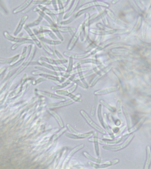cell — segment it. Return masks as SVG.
<instances>
[{
    "instance_id": "cell-13",
    "label": "cell",
    "mask_w": 151,
    "mask_h": 169,
    "mask_svg": "<svg viewBox=\"0 0 151 169\" xmlns=\"http://www.w3.org/2000/svg\"><path fill=\"white\" fill-rule=\"evenodd\" d=\"M38 7L44 13L49 16V17L54 21V22L57 24L58 18L56 17V14H58L59 13L58 10H51L42 5H39Z\"/></svg>"
},
{
    "instance_id": "cell-34",
    "label": "cell",
    "mask_w": 151,
    "mask_h": 169,
    "mask_svg": "<svg viewBox=\"0 0 151 169\" xmlns=\"http://www.w3.org/2000/svg\"><path fill=\"white\" fill-rule=\"evenodd\" d=\"M67 79L71 80V81L73 82L74 83H76L77 85H79L81 88H84V89H87L88 88V86L86 85L84 83L82 82L81 80L79 79L78 78L76 77L74 75L70 74Z\"/></svg>"
},
{
    "instance_id": "cell-8",
    "label": "cell",
    "mask_w": 151,
    "mask_h": 169,
    "mask_svg": "<svg viewBox=\"0 0 151 169\" xmlns=\"http://www.w3.org/2000/svg\"><path fill=\"white\" fill-rule=\"evenodd\" d=\"M81 27H82V24H80L78 26V28L76 30L74 34L72 36V37L68 45L67 49L69 51H71L73 50L75 45L77 43L78 39H79V37H80V33H81Z\"/></svg>"
},
{
    "instance_id": "cell-57",
    "label": "cell",
    "mask_w": 151,
    "mask_h": 169,
    "mask_svg": "<svg viewBox=\"0 0 151 169\" xmlns=\"http://www.w3.org/2000/svg\"><path fill=\"white\" fill-rule=\"evenodd\" d=\"M67 96L70 98L74 102H80L82 101V99H81V95H80V94L77 95H74L71 93L68 95Z\"/></svg>"
},
{
    "instance_id": "cell-33",
    "label": "cell",
    "mask_w": 151,
    "mask_h": 169,
    "mask_svg": "<svg viewBox=\"0 0 151 169\" xmlns=\"http://www.w3.org/2000/svg\"><path fill=\"white\" fill-rule=\"evenodd\" d=\"M145 119H146V117H142L140 120H139V122L137 123L133 127L131 128L130 130H128L127 132H125L124 133L123 135H129L130 134L132 133H133V132H135L141 126V125L143 124L144 123V121H145Z\"/></svg>"
},
{
    "instance_id": "cell-60",
    "label": "cell",
    "mask_w": 151,
    "mask_h": 169,
    "mask_svg": "<svg viewBox=\"0 0 151 169\" xmlns=\"http://www.w3.org/2000/svg\"><path fill=\"white\" fill-rule=\"evenodd\" d=\"M74 1V0H68L67 2L66 5L64 6L65 12L68 11L70 8L72 6L73 3Z\"/></svg>"
},
{
    "instance_id": "cell-21",
    "label": "cell",
    "mask_w": 151,
    "mask_h": 169,
    "mask_svg": "<svg viewBox=\"0 0 151 169\" xmlns=\"http://www.w3.org/2000/svg\"><path fill=\"white\" fill-rule=\"evenodd\" d=\"M34 11H36V12H37L40 15V16H41L44 19L46 20V21L49 24L50 26H55L57 25V24L54 22V21L52 20V19L49 16H48V15L43 12L38 7L34 8Z\"/></svg>"
},
{
    "instance_id": "cell-52",
    "label": "cell",
    "mask_w": 151,
    "mask_h": 169,
    "mask_svg": "<svg viewBox=\"0 0 151 169\" xmlns=\"http://www.w3.org/2000/svg\"><path fill=\"white\" fill-rule=\"evenodd\" d=\"M32 3L33 5H48L52 4V0H38V1H33L32 2Z\"/></svg>"
},
{
    "instance_id": "cell-58",
    "label": "cell",
    "mask_w": 151,
    "mask_h": 169,
    "mask_svg": "<svg viewBox=\"0 0 151 169\" xmlns=\"http://www.w3.org/2000/svg\"><path fill=\"white\" fill-rule=\"evenodd\" d=\"M43 18L41 17L40 16L38 18L37 20H35V21L31 23H29V24H28V26L29 27H32L35 26H37L39 25L40 23L43 20Z\"/></svg>"
},
{
    "instance_id": "cell-27",
    "label": "cell",
    "mask_w": 151,
    "mask_h": 169,
    "mask_svg": "<svg viewBox=\"0 0 151 169\" xmlns=\"http://www.w3.org/2000/svg\"><path fill=\"white\" fill-rule=\"evenodd\" d=\"M101 39H102V36H97V38L95 39L91 42L89 46L86 48V52H90L96 48L100 44Z\"/></svg>"
},
{
    "instance_id": "cell-31",
    "label": "cell",
    "mask_w": 151,
    "mask_h": 169,
    "mask_svg": "<svg viewBox=\"0 0 151 169\" xmlns=\"http://www.w3.org/2000/svg\"><path fill=\"white\" fill-rule=\"evenodd\" d=\"M95 8L97 9V11L100 14V17L103 20L104 25H109L108 20L107 17V14L105 13V11L103 10V8L100 5H97V6H95Z\"/></svg>"
},
{
    "instance_id": "cell-62",
    "label": "cell",
    "mask_w": 151,
    "mask_h": 169,
    "mask_svg": "<svg viewBox=\"0 0 151 169\" xmlns=\"http://www.w3.org/2000/svg\"><path fill=\"white\" fill-rule=\"evenodd\" d=\"M121 121L119 120H117V121H116L115 122V125H116L117 126H119L120 125V124H121Z\"/></svg>"
},
{
    "instance_id": "cell-24",
    "label": "cell",
    "mask_w": 151,
    "mask_h": 169,
    "mask_svg": "<svg viewBox=\"0 0 151 169\" xmlns=\"http://www.w3.org/2000/svg\"><path fill=\"white\" fill-rule=\"evenodd\" d=\"M38 64L41 66L45 67L47 69L52 70V71H56V72H62V69L59 66L55 64H51L48 63L43 61L39 60L37 61Z\"/></svg>"
},
{
    "instance_id": "cell-14",
    "label": "cell",
    "mask_w": 151,
    "mask_h": 169,
    "mask_svg": "<svg viewBox=\"0 0 151 169\" xmlns=\"http://www.w3.org/2000/svg\"><path fill=\"white\" fill-rule=\"evenodd\" d=\"M74 102L72 99L64 101H61L60 102H56V103H52L47 105L46 108L47 109H52L54 108H61L66 107L69 105H71L74 103Z\"/></svg>"
},
{
    "instance_id": "cell-1",
    "label": "cell",
    "mask_w": 151,
    "mask_h": 169,
    "mask_svg": "<svg viewBox=\"0 0 151 169\" xmlns=\"http://www.w3.org/2000/svg\"><path fill=\"white\" fill-rule=\"evenodd\" d=\"M66 127L67 130L71 133H65L64 135L66 137L73 139H82L90 138L94 135L93 131H91L87 133H80L77 131L70 124H67Z\"/></svg>"
},
{
    "instance_id": "cell-26",
    "label": "cell",
    "mask_w": 151,
    "mask_h": 169,
    "mask_svg": "<svg viewBox=\"0 0 151 169\" xmlns=\"http://www.w3.org/2000/svg\"><path fill=\"white\" fill-rule=\"evenodd\" d=\"M36 46L35 45H33V46H32V48H31L30 53H29V55L28 57L26 59L24 63L22 66L21 69H25L30 64L31 61H32V60L34 58V56H35V54H36Z\"/></svg>"
},
{
    "instance_id": "cell-30",
    "label": "cell",
    "mask_w": 151,
    "mask_h": 169,
    "mask_svg": "<svg viewBox=\"0 0 151 169\" xmlns=\"http://www.w3.org/2000/svg\"><path fill=\"white\" fill-rule=\"evenodd\" d=\"M28 16H27V15H25V16H23L22 17L20 22H19V24H18V27H17V28H16V30H15V32H14V36H17L21 32L23 27H24L25 23L27 19H28Z\"/></svg>"
},
{
    "instance_id": "cell-50",
    "label": "cell",
    "mask_w": 151,
    "mask_h": 169,
    "mask_svg": "<svg viewBox=\"0 0 151 169\" xmlns=\"http://www.w3.org/2000/svg\"><path fill=\"white\" fill-rule=\"evenodd\" d=\"M95 7H92L88 8H84V9H81V10H79L76 14V18L82 16L83 14H85L86 13H88L90 11H94L95 10Z\"/></svg>"
},
{
    "instance_id": "cell-51",
    "label": "cell",
    "mask_w": 151,
    "mask_h": 169,
    "mask_svg": "<svg viewBox=\"0 0 151 169\" xmlns=\"http://www.w3.org/2000/svg\"><path fill=\"white\" fill-rule=\"evenodd\" d=\"M102 105L100 103L98 105V107H97V117H98V120H99V122L100 124L102 125L103 127V116L102 115Z\"/></svg>"
},
{
    "instance_id": "cell-49",
    "label": "cell",
    "mask_w": 151,
    "mask_h": 169,
    "mask_svg": "<svg viewBox=\"0 0 151 169\" xmlns=\"http://www.w3.org/2000/svg\"><path fill=\"white\" fill-rule=\"evenodd\" d=\"M4 36L8 40L10 41L13 42H18L20 41L23 38H19L14 37L11 36V35H9L7 32L6 31H4L3 33Z\"/></svg>"
},
{
    "instance_id": "cell-22",
    "label": "cell",
    "mask_w": 151,
    "mask_h": 169,
    "mask_svg": "<svg viewBox=\"0 0 151 169\" xmlns=\"http://www.w3.org/2000/svg\"><path fill=\"white\" fill-rule=\"evenodd\" d=\"M98 134L97 132H94V133L93 138H90L88 141L90 142H92L94 143V150H95V154L98 158H100V151H99V142H98Z\"/></svg>"
},
{
    "instance_id": "cell-46",
    "label": "cell",
    "mask_w": 151,
    "mask_h": 169,
    "mask_svg": "<svg viewBox=\"0 0 151 169\" xmlns=\"http://www.w3.org/2000/svg\"><path fill=\"white\" fill-rule=\"evenodd\" d=\"M78 11H79V10L76 9L75 12L70 17V18L68 20L65 21H63L61 23V26H62V25H68V24H70L74 20V19L76 18V14H77V12H78Z\"/></svg>"
},
{
    "instance_id": "cell-44",
    "label": "cell",
    "mask_w": 151,
    "mask_h": 169,
    "mask_svg": "<svg viewBox=\"0 0 151 169\" xmlns=\"http://www.w3.org/2000/svg\"><path fill=\"white\" fill-rule=\"evenodd\" d=\"M50 28L53 32L55 34V35L59 38V39L61 40V41L63 42L64 41V38L62 36L61 33V32L58 29V25L55 26H49Z\"/></svg>"
},
{
    "instance_id": "cell-20",
    "label": "cell",
    "mask_w": 151,
    "mask_h": 169,
    "mask_svg": "<svg viewBox=\"0 0 151 169\" xmlns=\"http://www.w3.org/2000/svg\"><path fill=\"white\" fill-rule=\"evenodd\" d=\"M119 89L118 86H113V87H109V88H103L95 91L94 93V95H107V94L116 92Z\"/></svg>"
},
{
    "instance_id": "cell-41",
    "label": "cell",
    "mask_w": 151,
    "mask_h": 169,
    "mask_svg": "<svg viewBox=\"0 0 151 169\" xmlns=\"http://www.w3.org/2000/svg\"><path fill=\"white\" fill-rule=\"evenodd\" d=\"M58 29L60 32H70L72 35H73L75 33L77 29L75 27H58Z\"/></svg>"
},
{
    "instance_id": "cell-11",
    "label": "cell",
    "mask_w": 151,
    "mask_h": 169,
    "mask_svg": "<svg viewBox=\"0 0 151 169\" xmlns=\"http://www.w3.org/2000/svg\"><path fill=\"white\" fill-rule=\"evenodd\" d=\"M128 135H123V136L117 139H98V142L99 144L102 145H114L122 142L123 140H125L127 137Z\"/></svg>"
},
{
    "instance_id": "cell-64",
    "label": "cell",
    "mask_w": 151,
    "mask_h": 169,
    "mask_svg": "<svg viewBox=\"0 0 151 169\" xmlns=\"http://www.w3.org/2000/svg\"><path fill=\"white\" fill-rule=\"evenodd\" d=\"M93 1H103V0H93Z\"/></svg>"
},
{
    "instance_id": "cell-29",
    "label": "cell",
    "mask_w": 151,
    "mask_h": 169,
    "mask_svg": "<svg viewBox=\"0 0 151 169\" xmlns=\"http://www.w3.org/2000/svg\"><path fill=\"white\" fill-rule=\"evenodd\" d=\"M48 112L55 119L56 121H57L58 124H59V126L61 128H63L64 127V122H63V120L61 117L60 115L57 114L56 112L51 110V109H48Z\"/></svg>"
},
{
    "instance_id": "cell-17",
    "label": "cell",
    "mask_w": 151,
    "mask_h": 169,
    "mask_svg": "<svg viewBox=\"0 0 151 169\" xmlns=\"http://www.w3.org/2000/svg\"><path fill=\"white\" fill-rule=\"evenodd\" d=\"M37 94H39L40 95L45 97L47 98L53 99V100L59 101H64L66 100V99L65 98L62 97L61 96L57 95H54L53 94L50 93L48 92L38 91L37 92Z\"/></svg>"
},
{
    "instance_id": "cell-4",
    "label": "cell",
    "mask_w": 151,
    "mask_h": 169,
    "mask_svg": "<svg viewBox=\"0 0 151 169\" xmlns=\"http://www.w3.org/2000/svg\"><path fill=\"white\" fill-rule=\"evenodd\" d=\"M80 113L81 115L84 117V119L85 120L86 122L88 123L90 126L92 128L94 129L95 130L97 131V132L103 134H106V130L103 129V128H101V127L97 125L92 119L90 117V116L86 113L84 110H81L80 111Z\"/></svg>"
},
{
    "instance_id": "cell-36",
    "label": "cell",
    "mask_w": 151,
    "mask_h": 169,
    "mask_svg": "<svg viewBox=\"0 0 151 169\" xmlns=\"http://www.w3.org/2000/svg\"><path fill=\"white\" fill-rule=\"evenodd\" d=\"M33 1V0H26L22 5H21L19 7L17 8H15L14 10H13L12 13L13 14H17V13H20V12L23 11L24 9L28 7L30 5L31 3H32Z\"/></svg>"
},
{
    "instance_id": "cell-19",
    "label": "cell",
    "mask_w": 151,
    "mask_h": 169,
    "mask_svg": "<svg viewBox=\"0 0 151 169\" xmlns=\"http://www.w3.org/2000/svg\"><path fill=\"white\" fill-rule=\"evenodd\" d=\"M117 31V30L112 29H111L110 30H108V31H104V30H100L99 29H95V28H90V33H92L94 35L100 36L111 35V34L116 33Z\"/></svg>"
},
{
    "instance_id": "cell-47",
    "label": "cell",
    "mask_w": 151,
    "mask_h": 169,
    "mask_svg": "<svg viewBox=\"0 0 151 169\" xmlns=\"http://www.w3.org/2000/svg\"><path fill=\"white\" fill-rule=\"evenodd\" d=\"M70 167H72V168L84 169L86 168L85 166L78 162L77 160H72L69 164Z\"/></svg>"
},
{
    "instance_id": "cell-3",
    "label": "cell",
    "mask_w": 151,
    "mask_h": 169,
    "mask_svg": "<svg viewBox=\"0 0 151 169\" xmlns=\"http://www.w3.org/2000/svg\"><path fill=\"white\" fill-rule=\"evenodd\" d=\"M134 136V133H133L122 144L120 145H115V146L104 145L103 146V149L105 150L113 151V152L121 150L126 148L130 144L131 141L133 139Z\"/></svg>"
},
{
    "instance_id": "cell-9",
    "label": "cell",
    "mask_w": 151,
    "mask_h": 169,
    "mask_svg": "<svg viewBox=\"0 0 151 169\" xmlns=\"http://www.w3.org/2000/svg\"><path fill=\"white\" fill-rule=\"evenodd\" d=\"M84 147V144H80V145H78V146H76V147H74L72 150L70 151L69 153L67 155L66 157L65 158L64 162H63L61 168H65L66 167L70 159H71V157L73 156L74 155L75 153L78 152V151L82 149Z\"/></svg>"
},
{
    "instance_id": "cell-59",
    "label": "cell",
    "mask_w": 151,
    "mask_h": 169,
    "mask_svg": "<svg viewBox=\"0 0 151 169\" xmlns=\"http://www.w3.org/2000/svg\"><path fill=\"white\" fill-rule=\"evenodd\" d=\"M73 59L71 58H69V64L67 68V72H70L73 70Z\"/></svg>"
},
{
    "instance_id": "cell-10",
    "label": "cell",
    "mask_w": 151,
    "mask_h": 169,
    "mask_svg": "<svg viewBox=\"0 0 151 169\" xmlns=\"http://www.w3.org/2000/svg\"><path fill=\"white\" fill-rule=\"evenodd\" d=\"M58 6V17L57 25L58 27L61 26V23L63 21L64 13L65 12L64 2H67V0H57Z\"/></svg>"
},
{
    "instance_id": "cell-39",
    "label": "cell",
    "mask_w": 151,
    "mask_h": 169,
    "mask_svg": "<svg viewBox=\"0 0 151 169\" xmlns=\"http://www.w3.org/2000/svg\"><path fill=\"white\" fill-rule=\"evenodd\" d=\"M146 151H147V158H146L144 169H149V168L151 163V149L150 146H147Z\"/></svg>"
},
{
    "instance_id": "cell-18",
    "label": "cell",
    "mask_w": 151,
    "mask_h": 169,
    "mask_svg": "<svg viewBox=\"0 0 151 169\" xmlns=\"http://www.w3.org/2000/svg\"><path fill=\"white\" fill-rule=\"evenodd\" d=\"M24 28L25 30L28 33L30 37L31 38L32 40L34 41V43H35V44H36V46H37L38 48H40V49L42 48V46L41 44L40 40L38 39L37 36L35 35V34L33 33V31H31L30 27L28 26L27 25H25L24 27Z\"/></svg>"
},
{
    "instance_id": "cell-37",
    "label": "cell",
    "mask_w": 151,
    "mask_h": 169,
    "mask_svg": "<svg viewBox=\"0 0 151 169\" xmlns=\"http://www.w3.org/2000/svg\"><path fill=\"white\" fill-rule=\"evenodd\" d=\"M103 127L105 129V130L108 133L109 135H113V134L112 130L110 128L107 122V115L106 113H104L103 115Z\"/></svg>"
},
{
    "instance_id": "cell-43",
    "label": "cell",
    "mask_w": 151,
    "mask_h": 169,
    "mask_svg": "<svg viewBox=\"0 0 151 169\" xmlns=\"http://www.w3.org/2000/svg\"><path fill=\"white\" fill-rule=\"evenodd\" d=\"M67 130V127H63L61 130H59L57 133H55V134L53 136H51V139L53 140V141H55L56 140H57L58 138L60 137L62 134L64 133Z\"/></svg>"
},
{
    "instance_id": "cell-54",
    "label": "cell",
    "mask_w": 151,
    "mask_h": 169,
    "mask_svg": "<svg viewBox=\"0 0 151 169\" xmlns=\"http://www.w3.org/2000/svg\"><path fill=\"white\" fill-rule=\"evenodd\" d=\"M97 95H94V99L93 104L91 110L90 111V115L92 116H94L96 113V109H97Z\"/></svg>"
},
{
    "instance_id": "cell-48",
    "label": "cell",
    "mask_w": 151,
    "mask_h": 169,
    "mask_svg": "<svg viewBox=\"0 0 151 169\" xmlns=\"http://www.w3.org/2000/svg\"><path fill=\"white\" fill-rule=\"evenodd\" d=\"M43 40L47 44L50 45H59L62 44V42L61 41L54 40L53 39H49L44 37L43 38Z\"/></svg>"
},
{
    "instance_id": "cell-7",
    "label": "cell",
    "mask_w": 151,
    "mask_h": 169,
    "mask_svg": "<svg viewBox=\"0 0 151 169\" xmlns=\"http://www.w3.org/2000/svg\"><path fill=\"white\" fill-rule=\"evenodd\" d=\"M112 68V65H109L98 71L97 73H96V75L93 79L89 86L90 87H93L95 86L97 82L103 78L107 73H108L110 71Z\"/></svg>"
},
{
    "instance_id": "cell-6",
    "label": "cell",
    "mask_w": 151,
    "mask_h": 169,
    "mask_svg": "<svg viewBox=\"0 0 151 169\" xmlns=\"http://www.w3.org/2000/svg\"><path fill=\"white\" fill-rule=\"evenodd\" d=\"M103 63H104V61L103 60L98 57H93L91 58H86L80 60L75 62V63L74 64L73 68H76L77 66L81 65L83 64H96V65H100V64H103Z\"/></svg>"
},
{
    "instance_id": "cell-45",
    "label": "cell",
    "mask_w": 151,
    "mask_h": 169,
    "mask_svg": "<svg viewBox=\"0 0 151 169\" xmlns=\"http://www.w3.org/2000/svg\"><path fill=\"white\" fill-rule=\"evenodd\" d=\"M20 55H18L14 57L9 58H0V63H11L15 62L20 58Z\"/></svg>"
},
{
    "instance_id": "cell-12",
    "label": "cell",
    "mask_w": 151,
    "mask_h": 169,
    "mask_svg": "<svg viewBox=\"0 0 151 169\" xmlns=\"http://www.w3.org/2000/svg\"><path fill=\"white\" fill-rule=\"evenodd\" d=\"M97 5H100V6L107 8L110 6V5L109 3L105 2H102V1H93L87 3L84 5H82L80 7L79 10L92 7H95L97 6Z\"/></svg>"
},
{
    "instance_id": "cell-5",
    "label": "cell",
    "mask_w": 151,
    "mask_h": 169,
    "mask_svg": "<svg viewBox=\"0 0 151 169\" xmlns=\"http://www.w3.org/2000/svg\"><path fill=\"white\" fill-rule=\"evenodd\" d=\"M83 154L86 158H87L91 162L98 163V164H107V165L111 166L112 165L117 164L119 162V160L118 159H113V160H110V161L102 160L100 158H96L92 156L88 153L86 152H84Z\"/></svg>"
},
{
    "instance_id": "cell-63",
    "label": "cell",
    "mask_w": 151,
    "mask_h": 169,
    "mask_svg": "<svg viewBox=\"0 0 151 169\" xmlns=\"http://www.w3.org/2000/svg\"><path fill=\"white\" fill-rule=\"evenodd\" d=\"M120 1V0H113V1L112 2V3L113 4H115L117 3L118 1Z\"/></svg>"
},
{
    "instance_id": "cell-15",
    "label": "cell",
    "mask_w": 151,
    "mask_h": 169,
    "mask_svg": "<svg viewBox=\"0 0 151 169\" xmlns=\"http://www.w3.org/2000/svg\"><path fill=\"white\" fill-rule=\"evenodd\" d=\"M64 55L65 56L69 57V58H71L73 59H83L86 58L88 57L91 56V51L90 52H86L84 54H73V53H70L69 52H64Z\"/></svg>"
},
{
    "instance_id": "cell-56",
    "label": "cell",
    "mask_w": 151,
    "mask_h": 169,
    "mask_svg": "<svg viewBox=\"0 0 151 169\" xmlns=\"http://www.w3.org/2000/svg\"><path fill=\"white\" fill-rule=\"evenodd\" d=\"M54 52H55V54H56L57 56L58 57V58L60 59L61 62L63 64H66L68 62V61L66 59L58 50H54Z\"/></svg>"
},
{
    "instance_id": "cell-28",
    "label": "cell",
    "mask_w": 151,
    "mask_h": 169,
    "mask_svg": "<svg viewBox=\"0 0 151 169\" xmlns=\"http://www.w3.org/2000/svg\"><path fill=\"white\" fill-rule=\"evenodd\" d=\"M25 44H35V43H34V41L30 39V37L23 38L20 41L18 42H16V44L13 45L11 47V49L12 50H15L20 45Z\"/></svg>"
},
{
    "instance_id": "cell-53",
    "label": "cell",
    "mask_w": 151,
    "mask_h": 169,
    "mask_svg": "<svg viewBox=\"0 0 151 169\" xmlns=\"http://www.w3.org/2000/svg\"><path fill=\"white\" fill-rule=\"evenodd\" d=\"M88 164L91 167L94 169L105 168L110 167L109 165H107V164H98V163H94L93 162H89Z\"/></svg>"
},
{
    "instance_id": "cell-32",
    "label": "cell",
    "mask_w": 151,
    "mask_h": 169,
    "mask_svg": "<svg viewBox=\"0 0 151 169\" xmlns=\"http://www.w3.org/2000/svg\"><path fill=\"white\" fill-rule=\"evenodd\" d=\"M117 115L121 123L124 122V116L123 114V109H122V102L120 99L117 100Z\"/></svg>"
},
{
    "instance_id": "cell-16",
    "label": "cell",
    "mask_w": 151,
    "mask_h": 169,
    "mask_svg": "<svg viewBox=\"0 0 151 169\" xmlns=\"http://www.w3.org/2000/svg\"><path fill=\"white\" fill-rule=\"evenodd\" d=\"M114 41V39H110L106 41L101 44H99L96 48L91 51V56L95 55L98 52L104 50V49L107 47L111 43H112V42H113Z\"/></svg>"
},
{
    "instance_id": "cell-25",
    "label": "cell",
    "mask_w": 151,
    "mask_h": 169,
    "mask_svg": "<svg viewBox=\"0 0 151 169\" xmlns=\"http://www.w3.org/2000/svg\"><path fill=\"white\" fill-rule=\"evenodd\" d=\"M79 0H74L72 6L69 9L68 12L66 13L65 15H64V18H63L64 20H67L75 12V10L77 9L78 5H79Z\"/></svg>"
},
{
    "instance_id": "cell-38",
    "label": "cell",
    "mask_w": 151,
    "mask_h": 169,
    "mask_svg": "<svg viewBox=\"0 0 151 169\" xmlns=\"http://www.w3.org/2000/svg\"><path fill=\"white\" fill-rule=\"evenodd\" d=\"M71 83H72V81H71V80L67 79V80H66L64 82L60 83H58L57 85L53 86V87L51 88V89H52V90H55V91H56V90H61V89H62V88H66L68 85L70 84Z\"/></svg>"
},
{
    "instance_id": "cell-40",
    "label": "cell",
    "mask_w": 151,
    "mask_h": 169,
    "mask_svg": "<svg viewBox=\"0 0 151 169\" xmlns=\"http://www.w3.org/2000/svg\"><path fill=\"white\" fill-rule=\"evenodd\" d=\"M123 112H124V115L126 120L127 126H128V130H130L131 128H132V123L131 118L130 117L129 112L127 111V109L125 107L122 108Z\"/></svg>"
},
{
    "instance_id": "cell-23",
    "label": "cell",
    "mask_w": 151,
    "mask_h": 169,
    "mask_svg": "<svg viewBox=\"0 0 151 169\" xmlns=\"http://www.w3.org/2000/svg\"><path fill=\"white\" fill-rule=\"evenodd\" d=\"M77 85L76 83H74L71 87L65 90H58L55 91V93L57 95H60L68 96L69 94L72 93L77 89Z\"/></svg>"
},
{
    "instance_id": "cell-55",
    "label": "cell",
    "mask_w": 151,
    "mask_h": 169,
    "mask_svg": "<svg viewBox=\"0 0 151 169\" xmlns=\"http://www.w3.org/2000/svg\"><path fill=\"white\" fill-rule=\"evenodd\" d=\"M100 103L103 105L104 107H106L107 109L109 111H110L111 112L114 113L116 111V109H115L114 107H112L108 103H107L105 101L103 100V99H101L100 100Z\"/></svg>"
},
{
    "instance_id": "cell-42",
    "label": "cell",
    "mask_w": 151,
    "mask_h": 169,
    "mask_svg": "<svg viewBox=\"0 0 151 169\" xmlns=\"http://www.w3.org/2000/svg\"><path fill=\"white\" fill-rule=\"evenodd\" d=\"M67 152V149H63V150L62 151V153H61L60 161H59L56 169L61 168L63 162L65 158L66 157Z\"/></svg>"
},
{
    "instance_id": "cell-35",
    "label": "cell",
    "mask_w": 151,
    "mask_h": 169,
    "mask_svg": "<svg viewBox=\"0 0 151 169\" xmlns=\"http://www.w3.org/2000/svg\"><path fill=\"white\" fill-rule=\"evenodd\" d=\"M92 69V67L90 66H87V67H82L81 65L77 66L75 69L74 70H72L71 72H69L70 74L71 75L76 74H79V73H84V72L87 71H89Z\"/></svg>"
},
{
    "instance_id": "cell-2",
    "label": "cell",
    "mask_w": 151,
    "mask_h": 169,
    "mask_svg": "<svg viewBox=\"0 0 151 169\" xmlns=\"http://www.w3.org/2000/svg\"><path fill=\"white\" fill-rule=\"evenodd\" d=\"M89 13H85V20L84 23L82 24L81 27V33L80 35V40L82 42H86L89 38V34L90 32V21Z\"/></svg>"
},
{
    "instance_id": "cell-61",
    "label": "cell",
    "mask_w": 151,
    "mask_h": 169,
    "mask_svg": "<svg viewBox=\"0 0 151 169\" xmlns=\"http://www.w3.org/2000/svg\"><path fill=\"white\" fill-rule=\"evenodd\" d=\"M97 17V13H95L93 14V15H92L90 17V21H91L93 20L96 18Z\"/></svg>"
}]
</instances>
